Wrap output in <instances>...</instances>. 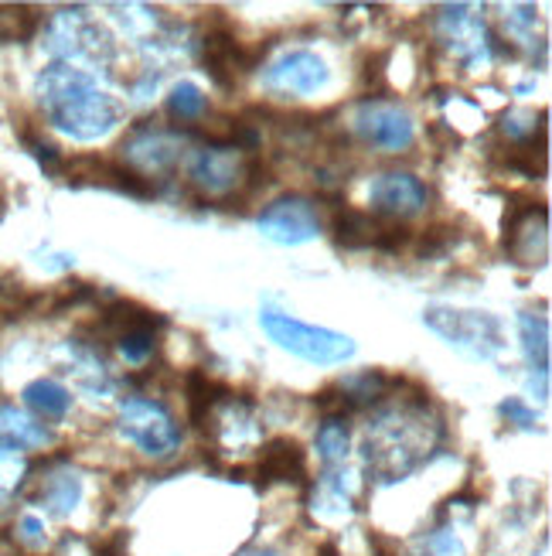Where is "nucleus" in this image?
<instances>
[{"label": "nucleus", "instance_id": "obj_1", "mask_svg": "<svg viewBox=\"0 0 552 556\" xmlns=\"http://www.w3.org/2000/svg\"><path fill=\"white\" fill-rule=\"evenodd\" d=\"M38 92H41L48 119H52L59 130L79 140H92L106 134L119 119V106L106 92L95 89V83L86 72L72 65H62V62L48 65L38 79Z\"/></svg>", "mask_w": 552, "mask_h": 556}, {"label": "nucleus", "instance_id": "obj_2", "mask_svg": "<svg viewBox=\"0 0 552 556\" xmlns=\"http://www.w3.org/2000/svg\"><path fill=\"white\" fill-rule=\"evenodd\" d=\"M259 325L280 349L294 352L307 362H318V366H334V362H345L355 355V342L348 334L318 328V325H304V321L291 318V314L273 311V307L259 314Z\"/></svg>", "mask_w": 552, "mask_h": 556}, {"label": "nucleus", "instance_id": "obj_3", "mask_svg": "<svg viewBox=\"0 0 552 556\" xmlns=\"http://www.w3.org/2000/svg\"><path fill=\"white\" fill-rule=\"evenodd\" d=\"M423 321L429 331H437L444 342L467 352L471 358H491L501 352V325L491 318L488 311L434 304V307L423 311Z\"/></svg>", "mask_w": 552, "mask_h": 556}, {"label": "nucleus", "instance_id": "obj_4", "mask_svg": "<svg viewBox=\"0 0 552 556\" xmlns=\"http://www.w3.org/2000/svg\"><path fill=\"white\" fill-rule=\"evenodd\" d=\"M505 253L518 267H545L549 260V212L545 202L515 195L505 208Z\"/></svg>", "mask_w": 552, "mask_h": 556}, {"label": "nucleus", "instance_id": "obj_5", "mask_svg": "<svg viewBox=\"0 0 552 556\" xmlns=\"http://www.w3.org/2000/svg\"><path fill=\"white\" fill-rule=\"evenodd\" d=\"M119 430H124L127 441H133L140 451H147L154 457L175 454L181 444L175 417L147 396H133L124 403V409H119Z\"/></svg>", "mask_w": 552, "mask_h": 556}, {"label": "nucleus", "instance_id": "obj_6", "mask_svg": "<svg viewBox=\"0 0 552 556\" xmlns=\"http://www.w3.org/2000/svg\"><path fill=\"white\" fill-rule=\"evenodd\" d=\"M267 52H270V41H259V45L246 48L226 24L211 28L202 38V65L219 89H235L239 76L253 72L262 59H267Z\"/></svg>", "mask_w": 552, "mask_h": 556}, {"label": "nucleus", "instance_id": "obj_7", "mask_svg": "<svg viewBox=\"0 0 552 556\" xmlns=\"http://www.w3.org/2000/svg\"><path fill=\"white\" fill-rule=\"evenodd\" d=\"M259 229L267 239H273V243L297 247V243H307V239H314L324 229V223H321V212H318L314 199L286 195L259 212Z\"/></svg>", "mask_w": 552, "mask_h": 556}, {"label": "nucleus", "instance_id": "obj_8", "mask_svg": "<svg viewBox=\"0 0 552 556\" xmlns=\"http://www.w3.org/2000/svg\"><path fill=\"white\" fill-rule=\"evenodd\" d=\"M355 130L369 148L378 151H402L413 143V119L402 106L386 100H369L355 113Z\"/></svg>", "mask_w": 552, "mask_h": 556}, {"label": "nucleus", "instance_id": "obj_9", "mask_svg": "<svg viewBox=\"0 0 552 556\" xmlns=\"http://www.w3.org/2000/svg\"><path fill=\"white\" fill-rule=\"evenodd\" d=\"M328 83V65L314 52H286L267 68V89L277 96H310Z\"/></svg>", "mask_w": 552, "mask_h": 556}, {"label": "nucleus", "instance_id": "obj_10", "mask_svg": "<svg viewBox=\"0 0 552 556\" xmlns=\"http://www.w3.org/2000/svg\"><path fill=\"white\" fill-rule=\"evenodd\" d=\"M369 202L372 212L382 215V219H406L426 205V185L413 175H378L369 188Z\"/></svg>", "mask_w": 552, "mask_h": 556}, {"label": "nucleus", "instance_id": "obj_11", "mask_svg": "<svg viewBox=\"0 0 552 556\" xmlns=\"http://www.w3.org/2000/svg\"><path fill=\"white\" fill-rule=\"evenodd\" d=\"M259 475L267 481H304L307 475V454L297 441L277 438L259 454Z\"/></svg>", "mask_w": 552, "mask_h": 556}, {"label": "nucleus", "instance_id": "obj_12", "mask_svg": "<svg viewBox=\"0 0 552 556\" xmlns=\"http://www.w3.org/2000/svg\"><path fill=\"white\" fill-rule=\"evenodd\" d=\"M331 239L338 250H372L375 239V215L338 205L331 215Z\"/></svg>", "mask_w": 552, "mask_h": 556}, {"label": "nucleus", "instance_id": "obj_13", "mask_svg": "<svg viewBox=\"0 0 552 556\" xmlns=\"http://www.w3.org/2000/svg\"><path fill=\"white\" fill-rule=\"evenodd\" d=\"M518 328H522L525 358H529L532 372H539V379L545 382L549 379V318L536 311H522Z\"/></svg>", "mask_w": 552, "mask_h": 556}, {"label": "nucleus", "instance_id": "obj_14", "mask_svg": "<svg viewBox=\"0 0 552 556\" xmlns=\"http://www.w3.org/2000/svg\"><path fill=\"white\" fill-rule=\"evenodd\" d=\"M184 396H188V417H191V424H205L208 420V409L219 403L222 396H229V386H222V382H215L208 372H202V369H191L188 376H184Z\"/></svg>", "mask_w": 552, "mask_h": 556}, {"label": "nucleus", "instance_id": "obj_15", "mask_svg": "<svg viewBox=\"0 0 552 556\" xmlns=\"http://www.w3.org/2000/svg\"><path fill=\"white\" fill-rule=\"evenodd\" d=\"M24 403H28L35 414H41L44 420H62L72 406V396L55 379H35L28 390H24Z\"/></svg>", "mask_w": 552, "mask_h": 556}, {"label": "nucleus", "instance_id": "obj_16", "mask_svg": "<svg viewBox=\"0 0 552 556\" xmlns=\"http://www.w3.org/2000/svg\"><path fill=\"white\" fill-rule=\"evenodd\" d=\"M0 441L8 447H38L48 441V430L21 417L17 409H0Z\"/></svg>", "mask_w": 552, "mask_h": 556}, {"label": "nucleus", "instance_id": "obj_17", "mask_svg": "<svg viewBox=\"0 0 552 556\" xmlns=\"http://www.w3.org/2000/svg\"><path fill=\"white\" fill-rule=\"evenodd\" d=\"M205 96L198 86L191 83H181L171 89V96H167V116L178 119V124H191V119H198L205 113Z\"/></svg>", "mask_w": 552, "mask_h": 556}, {"label": "nucleus", "instance_id": "obj_18", "mask_svg": "<svg viewBox=\"0 0 552 556\" xmlns=\"http://www.w3.org/2000/svg\"><path fill=\"white\" fill-rule=\"evenodd\" d=\"M453 247H458V229L447 223H437V226H429L413 236V250L420 260H437V256L450 253Z\"/></svg>", "mask_w": 552, "mask_h": 556}, {"label": "nucleus", "instance_id": "obj_19", "mask_svg": "<svg viewBox=\"0 0 552 556\" xmlns=\"http://www.w3.org/2000/svg\"><path fill=\"white\" fill-rule=\"evenodd\" d=\"M38 21L41 17L31 8H0V45L17 41V38H31Z\"/></svg>", "mask_w": 552, "mask_h": 556}, {"label": "nucleus", "instance_id": "obj_20", "mask_svg": "<svg viewBox=\"0 0 552 556\" xmlns=\"http://www.w3.org/2000/svg\"><path fill=\"white\" fill-rule=\"evenodd\" d=\"M318 451L328 465L334 462H345V454H348V427L342 417H331L321 430H318Z\"/></svg>", "mask_w": 552, "mask_h": 556}, {"label": "nucleus", "instance_id": "obj_21", "mask_svg": "<svg viewBox=\"0 0 552 556\" xmlns=\"http://www.w3.org/2000/svg\"><path fill=\"white\" fill-rule=\"evenodd\" d=\"M154 331L157 328H137V331H127L124 338H116L119 355H124L127 362H143V358L154 352V345H157V334Z\"/></svg>", "mask_w": 552, "mask_h": 556}, {"label": "nucleus", "instance_id": "obj_22", "mask_svg": "<svg viewBox=\"0 0 552 556\" xmlns=\"http://www.w3.org/2000/svg\"><path fill=\"white\" fill-rule=\"evenodd\" d=\"M48 502H52L55 513H68L72 505L79 502V481H76V475H59L55 485H52V495H48Z\"/></svg>", "mask_w": 552, "mask_h": 556}, {"label": "nucleus", "instance_id": "obj_23", "mask_svg": "<svg viewBox=\"0 0 552 556\" xmlns=\"http://www.w3.org/2000/svg\"><path fill=\"white\" fill-rule=\"evenodd\" d=\"M501 417L515 420L518 427H536V414H532L529 406H522L518 400H509V403H501Z\"/></svg>", "mask_w": 552, "mask_h": 556}, {"label": "nucleus", "instance_id": "obj_24", "mask_svg": "<svg viewBox=\"0 0 552 556\" xmlns=\"http://www.w3.org/2000/svg\"><path fill=\"white\" fill-rule=\"evenodd\" d=\"M426 556H464V549L453 536H434L426 543Z\"/></svg>", "mask_w": 552, "mask_h": 556}, {"label": "nucleus", "instance_id": "obj_25", "mask_svg": "<svg viewBox=\"0 0 552 556\" xmlns=\"http://www.w3.org/2000/svg\"><path fill=\"white\" fill-rule=\"evenodd\" d=\"M239 556H280L273 549H249V553H239Z\"/></svg>", "mask_w": 552, "mask_h": 556}, {"label": "nucleus", "instance_id": "obj_26", "mask_svg": "<svg viewBox=\"0 0 552 556\" xmlns=\"http://www.w3.org/2000/svg\"><path fill=\"white\" fill-rule=\"evenodd\" d=\"M8 492V475H4V468H0V495Z\"/></svg>", "mask_w": 552, "mask_h": 556}]
</instances>
